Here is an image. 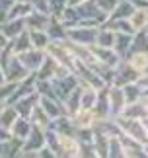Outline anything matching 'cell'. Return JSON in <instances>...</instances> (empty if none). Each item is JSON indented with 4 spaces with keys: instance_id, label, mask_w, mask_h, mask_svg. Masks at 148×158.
I'll list each match as a JSON object with an SVG mask.
<instances>
[{
    "instance_id": "obj_22",
    "label": "cell",
    "mask_w": 148,
    "mask_h": 158,
    "mask_svg": "<svg viewBox=\"0 0 148 158\" xmlns=\"http://www.w3.org/2000/svg\"><path fill=\"white\" fill-rule=\"evenodd\" d=\"M12 135H14L16 139H22V141H26V139L29 137V133L33 131V123H31V119L29 117H22L14 123V127H12Z\"/></svg>"
},
{
    "instance_id": "obj_27",
    "label": "cell",
    "mask_w": 148,
    "mask_h": 158,
    "mask_svg": "<svg viewBox=\"0 0 148 158\" xmlns=\"http://www.w3.org/2000/svg\"><path fill=\"white\" fill-rule=\"evenodd\" d=\"M57 66H59V60L53 59L51 55H47L45 63H43L41 69L37 70V76H39V80H53L55 72H57Z\"/></svg>"
},
{
    "instance_id": "obj_37",
    "label": "cell",
    "mask_w": 148,
    "mask_h": 158,
    "mask_svg": "<svg viewBox=\"0 0 148 158\" xmlns=\"http://www.w3.org/2000/svg\"><path fill=\"white\" fill-rule=\"evenodd\" d=\"M80 98H82V86H78V88L68 96V98L64 100V106H66V109H68L70 115L76 113L78 109H80Z\"/></svg>"
},
{
    "instance_id": "obj_39",
    "label": "cell",
    "mask_w": 148,
    "mask_h": 158,
    "mask_svg": "<svg viewBox=\"0 0 148 158\" xmlns=\"http://www.w3.org/2000/svg\"><path fill=\"white\" fill-rule=\"evenodd\" d=\"M18 86H20V82H8V80L2 82V86H0V100H2V104H6V102L14 96Z\"/></svg>"
},
{
    "instance_id": "obj_4",
    "label": "cell",
    "mask_w": 148,
    "mask_h": 158,
    "mask_svg": "<svg viewBox=\"0 0 148 158\" xmlns=\"http://www.w3.org/2000/svg\"><path fill=\"white\" fill-rule=\"evenodd\" d=\"M51 82H53V94L63 102L80 86V80H78V76L74 74V72L68 74V76H63V78H53Z\"/></svg>"
},
{
    "instance_id": "obj_8",
    "label": "cell",
    "mask_w": 148,
    "mask_h": 158,
    "mask_svg": "<svg viewBox=\"0 0 148 158\" xmlns=\"http://www.w3.org/2000/svg\"><path fill=\"white\" fill-rule=\"evenodd\" d=\"M20 57V60L23 64H26V69L29 70V72H37L41 69V64L45 63V59H47V51H43V49H29V51H26V53H20L18 55Z\"/></svg>"
},
{
    "instance_id": "obj_38",
    "label": "cell",
    "mask_w": 148,
    "mask_h": 158,
    "mask_svg": "<svg viewBox=\"0 0 148 158\" xmlns=\"http://www.w3.org/2000/svg\"><path fill=\"white\" fill-rule=\"evenodd\" d=\"M68 0H49V10H51V16L55 18H63V14L66 12V8H68Z\"/></svg>"
},
{
    "instance_id": "obj_23",
    "label": "cell",
    "mask_w": 148,
    "mask_h": 158,
    "mask_svg": "<svg viewBox=\"0 0 148 158\" xmlns=\"http://www.w3.org/2000/svg\"><path fill=\"white\" fill-rule=\"evenodd\" d=\"M134 10H137V8H134V4L131 2V0H121V2L117 4V8L109 14V22H115V20H129Z\"/></svg>"
},
{
    "instance_id": "obj_5",
    "label": "cell",
    "mask_w": 148,
    "mask_h": 158,
    "mask_svg": "<svg viewBox=\"0 0 148 158\" xmlns=\"http://www.w3.org/2000/svg\"><path fill=\"white\" fill-rule=\"evenodd\" d=\"M97 29H100V27H90V26L68 27V39L74 41V43H82V45H96Z\"/></svg>"
},
{
    "instance_id": "obj_50",
    "label": "cell",
    "mask_w": 148,
    "mask_h": 158,
    "mask_svg": "<svg viewBox=\"0 0 148 158\" xmlns=\"http://www.w3.org/2000/svg\"><path fill=\"white\" fill-rule=\"evenodd\" d=\"M146 33H148V29H146Z\"/></svg>"
},
{
    "instance_id": "obj_35",
    "label": "cell",
    "mask_w": 148,
    "mask_h": 158,
    "mask_svg": "<svg viewBox=\"0 0 148 158\" xmlns=\"http://www.w3.org/2000/svg\"><path fill=\"white\" fill-rule=\"evenodd\" d=\"M96 131V129H94ZM94 147L97 150V158H105L109 152V137L103 135V133L96 131V139H94Z\"/></svg>"
},
{
    "instance_id": "obj_2",
    "label": "cell",
    "mask_w": 148,
    "mask_h": 158,
    "mask_svg": "<svg viewBox=\"0 0 148 158\" xmlns=\"http://www.w3.org/2000/svg\"><path fill=\"white\" fill-rule=\"evenodd\" d=\"M47 147V135L43 127L33 125V131L29 133V137L23 141V148L20 156L22 158H39V150Z\"/></svg>"
},
{
    "instance_id": "obj_40",
    "label": "cell",
    "mask_w": 148,
    "mask_h": 158,
    "mask_svg": "<svg viewBox=\"0 0 148 158\" xmlns=\"http://www.w3.org/2000/svg\"><path fill=\"white\" fill-rule=\"evenodd\" d=\"M105 26H109L111 29H115V31H121V33H137L129 20H115V22H107Z\"/></svg>"
},
{
    "instance_id": "obj_51",
    "label": "cell",
    "mask_w": 148,
    "mask_h": 158,
    "mask_svg": "<svg viewBox=\"0 0 148 158\" xmlns=\"http://www.w3.org/2000/svg\"><path fill=\"white\" fill-rule=\"evenodd\" d=\"M144 94H148V92H144Z\"/></svg>"
},
{
    "instance_id": "obj_18",
    "label": "cell",
    "mask_w": 148,
    "mask_h": 158,
    "mask_svg": "<svg viewBox=\"0 0 148 158\" xmlns=\"http://www.w3.org/2000/svg\"><path fill=\"white\" fill-rule=\"evenodd\" d=\"M51 20H53V16H51V14H45V12H37V10H33L31 14L26 18V22H27V29H47V27H49V23H51Z\"/></svg>"
},
{
    "instance_id": "obj_46",
    "label": "cell",
    "mask_w": 148,
    "mask_h": 158,
    "mask_svg": "<svg viewBox=\"0 0 148 158\" xmlns=\"http://www.w3.org/2000/svg\"><path fill=\"white\" fill-rule=\"evenodd\" d=\"M140 102H142V106H144V111H146V117H148V94H144Z\"/></svg>"
},
{
    "instance_id": "obj_30",
    "label": "cell",
    "mask_w": 148,
    "mask_h": 158,
    "mask_svg": "<svg viewBox=\"0 0 148 158\" xmlns=\"http://www.w3.org/2000/svg\"><path fill=\"white\" fill-rule=\"evenodd\" d=\"M29 35H31V41H33V47H35V49L47 51L49 43L53 41L47 29H29Z\"/></svg>"
},
{
    "instance_id": "obj_16",
    "label": "cell",
    "mask_w": 148,
    "mask_h": 158,
    "mask_svg": "<svg viewBox=\"0 0 148 158\" xmlns=\"http://www.w3.org/2000/svg\"><path fill=\"white\" fill-rule=\"evenodd\" d=\"M2 143V147H0V156L2 158H10V156H20L22 148H23V141L22 139H16L12 135L10 139H6V141H0Z\"/></svg>"
},
{
    "instance_id": "obj_3",
    "label": "cell",
    "mask_w": 148,
    "mask_h": 158,
    "mask_svg": "<svg viewBox=\"0 0 148 158\" xmlns=\"http://www.w3.org/2000/svg\"><path fill=\"white\" fill-rule=\"evenodd\" d=\"M31 72L26 69V64L20 60L18 55L14 57H10L8 60H4L2 63V82H22L23 78H27Z\"/></svg>"
},
{
    "instance_id": "obj_28",
    "label": "cell",
    "mask_w": 148,
    "mask_h": 158,
    "mask_svg": "<svg viewBox=\"0 0 148 158\" xmlns=\"http://www.w3.org/2000/svg\"><path fill=\"white\" fill-rule=\"evenodd\" d=\"M29 119H31V123L33 125H37V127H43V129H47V127H51V115H49L45 109H43V106L41 104H37L35 107H33V111H31V115H29Z\"/></svg>"
},
{
    "instance_id": "obj_19",
    "label": "cell",
    "mask_w": 148,
    "mask_h": 158,
    "mask_svg": "<svg viewBox=\"0 0 148 158\" xmlns=\"http://www.w3.org/2000/svg\"><path fill=\"white\" fill-rule=\"evenodd\" d=\"M133 39H134V33H121V31H117L113 49L119 53L123 59H127L129 53H131V47H133Z\"/></svg>"
},
{
    "instance_id": "obj_43",
    "label": "cell",
    "mask_w": 148,
    "mask_h": 158,
    "mask_svg": "<svg viewBox=\"0 0 148 158\" xmlns=\"http://www.w3.org/2000/svg\"><path fill=\"white\" fill-rule=\"evenodd\" d=\"M16 4V0H0V12H2V22L6 20V14L12 10V6Z\"/></svg>"
},
{
    "instance_id": "obj_21",
    "label": "cell",
    "mask_w": 148,
    "mask_h": 158,
    "mask_svg": "<svg viewBox=\"0 0 148 158\" xmlns=\"http://www.w3.org/2000/svg\"><path fill=\"white\" fill-rule=\"evenodd\" d=\"M33 12V6L27 0H16V4L12 6V10L6 14V20H20V18H27Z\"/></svg>"
},
{
    "instance_id": "obj_48",
    "label": "cell",
    "mask_w": 148,
    "mask_h": 158,
    "mask_svg": "<svg viewBox=\"0 0 148 158\" xmlns=\"http://www.w3.org/2000/svg\"><path fill=\"white\" fill-rule=\"evenodd\" d=\"M144 152H146V158H148V144H144Z\"/></svg>"
},
{
    "instance_id": "obj_17",
    "label": "cell",
    "mask_w": 148,
    "mask_h": 158,
    "mask_svg": "<svg viewBox=\"0 0 148 158\" xmlns=\"http://www.w3.org/2000/svg\"><path fill=\"white\" fill-rule=\"evenodd\" d=\"M100 88L96 86H82V98H80V109H94L100 100Z\"/></svg>"
},
{
    "instance_id": "obj_20",
    "label": "cell",
    "mask_w": 148,
    "mask_h": 158,
    "mask_svg": "<svg viewBox=\"0 0 148 158\" xmlns=\"http://www.w3.org/2000/svg\"><path fill=\"white\" fill-rule=\"evenodd\" d=\"M47 31H49V35H51L53 41H64V39H68V27L63 23V20H59V18H55V16H53L51 23H49Z\"/></svg>"
},
{
    "instance_id": "obj_42",
    "label": "cell",
    "mask_w": 148,
    "mask_h": 158,
    "mask_svg": "<svg viewBox=\"0 0 148 158\" xmlns=\"http://www.w3.org/2000/svg\"><path fill=\"white\" fill-rule=\"evenodd\" d=\"M27 2L33 6V10L45 12V14H51V10H49V0H27Z\"/></svg>"
},
{
    "instance_id": "obj_47",
    "label": "cell",
    "mask_w": 148,
    "mask_h": 158,
    "mask_svg": "<svg viewBox=\"0 0 148 158\" xmlns=\"http://www.w3.org/2000/svg\"><path fill=\"white\" fill-rule=\"evenodd\" d=\"M84 2H88V0H68L70 6H80V4H84Z\"/></svg>"
},
{
    "instance_id": "obj_26",
    "label": "cell",
    "mask_w": 148,
    "mask_h": 158,
    "mask_svg": "<svg viewBox=\"0 0 148 158\" xmlns=\"http://www.w3.org/2000/svg\"><path fill=\"white\" fill-rule=\"evenodd\" d=\"M129 22L134 27V31H146L148 29V8H137L131 14Z\"/></svg>"
},
{
    "instance_id": "obj_34",
    "label": "cell",
    "mask_w": 148,
    "mask_h": 158,
    "mask_svg": "<svg viewBox=\"0 0 148 158\" xmlns=\"http://www.w3.org/2000/svg\"><path fill=\"white\" fill-rule=\"evenodd\" d=\"M131 53H148V33L146 31H137L133 39ZM129 53V55H131Z\"/></svg>"
},
{
    "instance_id": "obj_25",
    "label": "cell",
    "mask_w": 148,
    "mask_h": 158,
    "mask_svg": "<svg viewBox=\"0 0 148 158\" xmlns=\"http://www.w3.org/2000/svg\"><path fill=\"white\" fill-rule=\"evenodd\" d=\"M94 111H96V117L97 119H107V117H111V104H109V96H107V86L100 92V100H97Z\"/></svg>"
},
{
    "instance_id": "obj_1",
    "label": "cell",
    "mask_w": 148,
    "mask_h": 158,
    "mask_svg": "<svg viewBox=\"0 0 148 158\" xmlns=\"http://www.w3.org/2000/svg\"><path fill=\"white\" fill-rule=\"evenodd\" d=\"M115 121L119 123L123 135L134 139V141L148 144V125L144 119H134V117H125V115H117Z\"/></svg>"
},
{
    "instance_id": "obj_32",
    "label": "cell",
    "mask_w": 148,
    "mask_h": 158,
    "mask_svg": "<svg viewBox=\"0 0 148 158\" xmlns=\"http://www.w3.org/2000/svg\"><path fill=\"white\" fill-rule=\"evenodd\" d=\"M125 90V96H127V104H133V102H140L144 96V90L138 86L137 82H131V84H125L123 86Z\"/></svg>"
},
{
    "instance_id": "obj_10",
    "label": "cell",
    "mask_w": 148,
    "mask_h": 158,
    "mask_svg": "<svg viewBox=\"0 0 148 158\" xmlns=\"http://www.w3.org/2000/svg\"><path fill=\"white\" fill-rule=\"evenodd\" d=\"M39 104L43 106V109H45L49 115H51V119H57V117H60V115L68 113V109H66L64 102L59 100L57 96H41Z\"/></svg>"
},
{
    "instance_id": "obj_44",
    "label": "cell",
    "mask_w": 148,
    "mask_h": 158,
    "mask_svg": "<svg viewBox=\"0 0 148 158\" xmlns=\"http://www.w3.org/2000/svg\"><path fill=\"white\" fill-rule=\"evenodd\" d=\"M137 84H138V86H140V88L144 90V92H148V72H142V74L138 76Z\"/></svg>"
},
{
    "instance_id": "obj_6",
    "label": "cell",
    "mask_w": 148,
    "mask_h": 158,
    "mask_svg": "<svg viewBox=\"0 0 148 158\" xmlns=\"http://www.w3.org/2000/svg\"><path fill=\"white\" fill-rule=\"evenodd\" d=\"M140 76V72L134 69V66L129 63L127 59L121 60V64L115 69V78H113V84L117 86H125V84H131V82H137Z\"/></svg>"
},
{
    "instance_id": "obj_24",
    "label": "cell",
    "mask_w": 148,
    "mask_h": 158,
    "mask_svg": "<svg viewBox=\"0 0 148 158\" xmlns=\"http://www.w3.org/2000/svg\"><path fill=\"white\" fill-rule=\"evenodd\" d=\"M29 49H33V41H31V35H29V29H26L23 33H20L18 37L12 39V51H14V55L26 53Z\"/></svg>"
},
{
    "instance_id": "obj_7",
    "label": "cell",
    "mask_w": 148,
    "mask_h": 158,
    "mask_svg": "<svg viewBox=\"0 0 148 158\" xmlns=\"http://www.w3.org/2000/svg\"><path fill=\"white\" fill-rule=\"evenodd\" d=\"M107 96H109V104H111V117L121 115L123 109H125V106H127V96H125L123 86L109 84L107 86Z\"/></svg>"
},
{
    "instance_id": "obj_45",
    "label": "cell",
    "mask_w": 148,
    "mask_h": 158,
    "mask_svg": "<svg viewBox=\"0 0 148 158\" xmlns=\"http://www.w3.org/2000/svg\"><path fill=\"white\" fill-rule=\"evenodd\" d=\"M134 8H148V0H131Z\"/></svg>"
},
{
    "instance_id": "obj_12",
    "label": "cell",
    "mask_w": 148,
    "mask_h": 158,
    "mask_svg": "<svg viewBox=\"0 0 148 158\" xmlns=\"http://www.w3.org/2000/svg\"><path fill=\"white\" fill-rule=\"evenodd\" d=\"M26 29H27L26 18H20V20H4L2 22V31L0 33H4L8 39H14L20 33H23Z\"/></svg>"
},
{
    "instance_id": "obj_15",
    "label": "cell",
    "mask_w": 148,
    "mask_h": 158,
    "mask_svg": "<svg viewBox=\"0 0 148 158\" xmlns=\"http://www.w3.org/2000/svg\"><path fill=\"white\" fill-rule=\"evenodd\" d=\"M51 129H55L60 135H76V127H74V121L70 117V113H64L60 117L51 121Z\"/></svg>"
},
{
    "instance_id": "obj_9",
    "label": "cell",
    "mask_w": 148,
    "mask_h": 158,
    "mask_svg": "<svg viewBox=\"0 0 148 158\" xmlns=\"http://www.w3.org/2000/svg\"><path fill=\"white\" fill-rule=\"evenodd\" d=\"M60 158H80V139L76 135H60Z\"/></svg>"
},
{
    "instance_id": "obj_33",
    "label": "cell",
    "mask_w": 148,
    "mask_h": 158,
    "mask_svg": "<svg viewBox=\"0 0 148 158\" xmlns=\"http://www.w3.org/2000/svg\"><path fill=\"white\" fill-rule=\"evenodd\" d=\"M125 117H134V119H144L146 117V111H144V106L142 102H133V104H127L123 113Z\"/></svg>"
},
{
    "instance_id": "obj_49",
    "label": "cell",
    "mask_w": 148,
    "mask_h": 158,
    "mask_svg": "<svg viewBox=\"0 0 148 158\" xmlns=\"http://www.w3.org/2000/svg\"><path fill=\"white\" fill-rule=\"evenodd\" d=\"M144 123H146V125H148V117H144Z\"/></svg>"
},
{
    "instance_id": "obj_36",
    "label": "cell",
    "mask_w": 148,
    "mask_h": 158,
    "mask_svg": "<svg viewBox=\"0 0 148 158\" xmlns=\"http://www.w3.org/2000/svg\"><path fill=\"white\" fill-rule=\"evenodd\" d=\"M109 158H125V147H123L121 135L117 137H109Z\"/></svg>"
},
{
    "instance_id": "obj_13",
    "label": "cell",
    "mask_w": 148,
    "mask_h": 158,
    "mask_svg": "<svg viewBox=\"0 0 148 158\" xmlns=\"http://www.w3.org/2000/svg\"><path fill=\"white\" fill-rule=\"evenodd\" d=\"M39 100H41V94L39 92H33V94H29V96H23V98H20L18 102H14V106L16 109L20 111V115H23V117H29L33 111V107L39 104Z\"/></svg>"
},
{
    "instance_id": "obj_14",
    "label": "cell",
    "mask_w": 148,
    "mask_h": 158,
    "mask_svg": "<svg viewBox=\"0 0 148 158\" xmlns=\"http://www.w3.org/2000/svg\"><path fill=\"white\" fill-rule=\"evenodd\" d=\"M22 115L16 109L14 104H2V111H0V129H12L14 123Z\"/></svg>"
},
{
    "instance_id": "obj_41",
    "label": "cell",
    "mask_w": 148,
    "mask_h": 158,
    "mask_svg": "<svg viewBox=\"0 0 148 158\" xmlns=\"http://www.w3.org/2000/svg\"><path fill=\"white\" fill-rule=\"evenodd\" d=\"M119 2H121V0H96V4L100 6V10L105 12V14H111V12L117 8Z\"/></svg>"
},
{
    "instance_id": "obj_31",
    "label": "cell",
    "mask_w": 148,
    "mask_h": 158,
    "mask_svg": "<svg viewBox=\"0 0 148 158\" xmlns=\"http://www.w3.org/2000/svg\"><path fill=\"white\" fill-rule=\"evenodd\" d=\"M127 60L140 72V74L148 72V53H131L127 57Z\"/></svg>"
},
{
    "instance_id": "obj_29",
    "label": "cell",
    "mask_w": 148,
    "mask_h": 158,
    "mask_svg": "<svg viewBox=\"0 0 148 158\" xmlns=\"http://www.w3.org/2000/svg\"><path fill=\"white\" fill-rule=\"evenodd\" d=\"M115 37H117L115 29H111L109 26H101L100 29H97L96 45H100V47H113L115 45Z\"/></svg>"
},
{
    "instance_id": "obj_11",
    "label": "cell",
    "mask_w": 148,
    "mask_h": 158,
    "mask_svg": "<svg viewBox=\"0 0 148 158\" xmlns=\"http://www.w3.org/2000/svg\"><path fill=\"white\" fill-rule=\"evenodd\" d=\"M70 117H72V121H74L76 131H78V129H94L96 119H97L94 109H78V111L72 113Z\"/></svg>"
}]
</instances>
